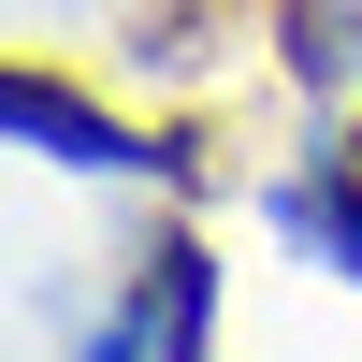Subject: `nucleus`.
I'll return each instance as SVG.
<instances>
[{
	"mask_svg": "<svg viewBox=\"0 0 362 362\" xmlns=\"http://www.w3.org/2000/svg\"><path fill=\"white\" fill-rule=\"evenodd\" d=\"M276 232H290V247H319V261L362 290V160H348V145H334L319 174H290V189H276Z\"/></svg>",
	"mask_w": 362,
	"mask_h": 362,
	"instance_id": "3",
	"label": "nucleus"
},
{
	"mask_svg": "<svg viewBox=\"0 0 362 362\" xmlns=\"http://www.w3.org/2000/svg\"><path fill=\"white\" fill-rule=\"evenodd\" d=\"M203 305H218V261L189 232H160L145 276H131V319L102 334V362H203Z\"/></svg>",
	"mask_w": 362,
	"mask_h": 362,
	"instance_id": "2",
	"label": "nucleus"
},
{
	"mask_svg": "<svg viewBox=\"0 0 362 362\" xmlns=\"http://www.w3.org/2000/svg\"><path fill=\"white\" fill-rule=\"evenodd\" d=\"M0 131L44 145V160H73V174H145V160H160L131 116H102L73 73H44V58H15V73H0Z\"/></svg>",
	"mask_w": 362,
	"mask_h": 362,
	"instance_id": "1",
	"label": "nucleus"
},
{
	"mask_svg": "<svg viewBox=\"0 0 362 362\" xmlns=\"http://www.w3.org/2000/svg\"><path fill=\"white\" fill-rule=\"evenodd\" d=\"M348 160H362V131H348Z\"/></svg>",
	"mask_w": 362,
	"mask_h": 362,
	"instance_id": "4",
	"label": "nucleus"
}]
</instances>
